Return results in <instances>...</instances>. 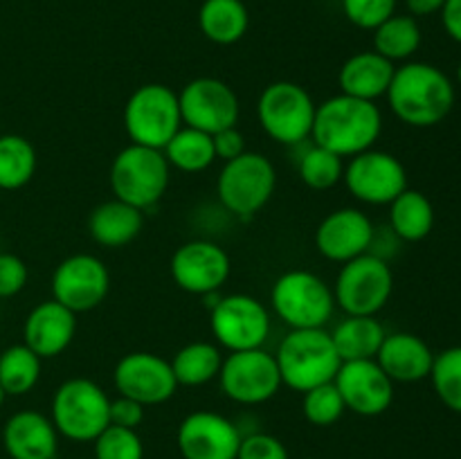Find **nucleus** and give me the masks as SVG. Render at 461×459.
<instances>
[{
  "label": "nucleus",
  "instance_id": "20",
  "mask_svg": "<svg viewBox=\"0 0 461 459\" xmlns=\"http://www.w3.org/2000/svg\"><path fill=\"white\" fill-rule=\"evenodd\" d=\"M374 223L358 207H340L320 220L315 230V248L320 255L336 264H347L369 252L374 238Z\"/></svg>",
  "mask_w": 461,
  "mask_h": 459
},
{
  "label": "nucleus",
  "instance_id": "46",
  "mask_svg": "<svg viewBox=\"0 0 461 459\" xmlns=\"http://www.w3.org/2000/svg\"><path fill=\"white\" fill-rule=\"evenodd\" d=\"M457 84L461 86V61H459V66H457Z\"/></svg>",
  "mask_w": 461,
  "mask_h": 459
},
{
  "label": "nucleus",
  "instance_id": "5",
  "mask_svg": "<svg viewBox=\"0 0 461 459\" xmlns=\"http://www.w3.org/2000/svg\"><path fill=\"white\" fill-rule=\"evenodd\" d=\"M108 410L111 396L90 378L77 376L68 378L54 390L50 418L59 436H66L75 444H86L97 439L111 426Z\"/></svg>",
  "mask_w": 461,
  "mask_h": 459
},
{
  "label": "nucleus",
  "instance_id": "41",
  "mask_svg": "<svg viewBox=\"0 0 461 459\" xmlns=\"http://www.w3.org/2000/svg\"><path fill=\"white\" fill-rule=\"evenodd\" d=\"M108 418H111V426L138 430L140 423L144 421V405L129 399V396H117V399H111Z\"/></svg>",
  "mask_w": 461,
  "mask_h": 459
},
{
  "label": "nucleus",
  "instance_id": "3",
  "mask_svg": "<svg viewBox=\"0 0 461 459\" xmlns=\"http://www.w3.org/2000/svg\"><path fill=\"white\" fill-rule=\"evenodd\" d=\"M275 360L282 385L300 394L324 382H333L342 364L331 331L327 328H288L279 342Z\"/></svg>",
  "mask_w": 461,
  "mask_h": 459
},
{
  "label": "nucleus",
  "instance_id": "29",
  "mask_svg": "<svg viewBox=\"0 0 461 459\" xmlns=\"http://www.w3.org/2000/svg\"><path fill=\"white\" fill-rule=\"evenodd\" d=\"M169 364L178 387H203L219 378L223 354H221V346L214 345V342L196 340L180 346L174 358L169 360Z\"/></svg>",
  "mask_w": 461,
  "mask_h": 459
},
{
  "label": "nucleus",
  "instance_id": "6",
  "mask_svg": "<svg viewBox=\"0 0 461 459\" xmlns=\"http://www.w3.org/2000/svg\"><path fill=\"white\" fill-rule=\"evenodd\" d=\"M171 166L162 148L129 144L111 165L113 196L147 212L162 201L169 187Z\"/></svg>",
  "mask_w": 461,
  "mask_h": 459
},
{
  "label": "nucleus",
  "instance_id": "27",
  "mask_svg": "<svg viewBox=\"0 0 461 459\" xmlns=\"http://www.w3.org/2000/svg\"><path fill=\"white\" fill-rule=\"evenodd\" d=\"M203 36L216 45H234L246 36L250 14L243 0H205L198 12Z\"/></svg>",
  "mask_w": 461,
  "mask_h": 459
},
{
  "label": "nucleus",
  "instance_id": "26",
  "mask_svg": "<svg viewBox=\"0 0 461 459\" xmlns=\"http://www.w3.org/2000/svg\"><path fill=\"white\" fill-rule=\"evenodd\" d=\"M387 331L376 315H345L331 331L342 363L351 360H376Z\"/></svg>",
  "mask_w": 461,
  "mask_h": 459
},
{
  "label": "nucleus",
  "instance_id": "8",
  "mask_svg": "<svg viewBox=\"0 0 461 459\" xmlns=\"http://www.w3.org/2000/svg\"><path fill=\"white\" fill-rule=\"evenodd\" d=\"M315 108L309 90L295 81H273L257 99V120L273 142L297 147L309 142Z\"/></svg>",
  "mask_w": 461,
  "mask_h": 459
},
{
  "label": "nucleus",
  "instance_id": "9",
  "mask_svg": "<svg viewBox=\"0 0 461 459\" xmlns=\"http://www.w3.org/2000/svg\"><path fill=\"white\" fill-rule=\"evenodd\" d=\"M183 126L178 93L165 84H144L124 104V130L131 144L165 148Z\"/></svg>",
  "mask_w": 461,
  "mask_h": 459
},
{
  "label": "nucleus",
  "instance_id": "37",
  "mask_svg": "<svg viewBox=\"0 0 461 459\" xmlns=\"http://www.w3.org/2000/svg\"><path fill=\"white\" fill-rule=\"evenodd\" d=\"M95 444V459H144V444L138 430L108 426Z\"/></svg>",
  "mask_w": 461,
  "mask_h": 459
},
{
  "label": "nucleus",
  "instance_id": "39",
  "mask_svg": "<svg viewBox=\"0 0 461 459\" xmlns=\"http://www.w3.org/2000/svg\"><path fill=\"white\" fill-rule=\"evenodd\" d=\"M237 459H291L282 439L268 432H248L241 436Z\"/></svg>",
  "mask_w": 461,
  "mask_h": 459
},
{
  "label": "nucleus",
  "instance_id": "32",
  "mask_svg": "<svg viewBox=\"0 0 461 459\" xmlns=\"http://www.w3.org/2000/svg\"><path fill=\"white\" fill-rule=\"evenodd\" d=\"M43 358L27 345L7 346L0 351V387L7 396H25L39 385Z\"/></svg>",
  "mask_w": 461,
  "mask_h": 459
},
{
  "label": "nucleus",
  "instance_id": "24",
  "mask_svg": "<svg viewBox=\"0 0 461 459\" xmlns=\"http://www.w3.org/2000/svg\"><path fill=\"white\" fill-rule=\"evenodd\" d=\"M394 70V63L381 57L376 50H363V52L351 54L338 72L340 93L365 99V102H376L387 94Z\"/></svg>",
  "mask_w": 461,
  "mask_h": 459
},
{
  "label": "nucleus",
  "instance_id": "38",
  "mask_svg": "<svg viewBox=\"0 0 461 459\" xmlns=\"http://www.w3.org/2000/svg\"><path fill=\"white\" fill-rule=\"evenodd\" d=\"M399 0H342V12L351 25L374 32L396 14Z\"/></svg>",
  "mask_w": 461,
  "mask_h": 459
},
{
  "label": "nucleus",
  "instance_id": "36",
  "mask_svg": "<svg viewBox=\"0 0 461 459\" xmlns=\"http://www.w3.org/2000/svg\"><path fill=\"white\" fill-rule=\"evenodd\" d=\"M302 412H304L306 421L318 428H329L340 421L345 417L347 408L336 382H324V385L304 392Z\"/></svg>",
  "mask_w": 461,
  "mask_h": 459
},
{
  "label": "nucleus",
  "instance_id": "42",
  "mask_svg": "<svg viewBox=\"0 0 461 459\" xmlns=\"http://www.w3.org/2000/svg\"><path fill=\"white\" fill-rule=\"evenodd\" d=\"M212 142H214L216 160L230 162L248 151L246 138H243V133L239 130V126H230V129L219 130V133L212 135Z\"/></svg>",
  "mask_w": 461,
  "mask_h": 459
},
{
  "label": "nucleus",
  "instance_id": "23",
  "mask_svg": "<svg viewBox=\"0 0 461 459\" xmlns=\"http://www.w3.org/2000/svg\"><path fill=\"white\" fill-rule=\"evenodd\" d=\"M376 363L392 382H419L430 378L435 351L417 333L394 331L383 340Z\"/></svg>",
  "mask_w": 461,
  "mask_h": 459
},
{
  "label": "nucleus",
  "instance_id": "34",
  "mask_svg": "<svg viewBox=\"0 0 461 459\" xmlns=\"http://www.w3.org/2000/svg\"><path fill=\"white\" fill-rule=\"evenodd\" d=\"M297 174L309 189L327 192V189H333L338 183H342L345 162L340 156H336L329 148L318 147L309 140V144L304 142V148L297 158Z\"/></svg>",
  "mask_w": 461,
  "mask_h": 459
},
{
  "label": "nucleus",
  "instance_id": "28",
  "mask_svg": "<svg viewBox=\"0 0 461 459\" xmlns=\"http://www.w3.org/2000/svg\"><path fill=\"white\" fill-rule=\"evenodd\" d=\"M390 228L403 243H419L435 228V205L419 189H405L390 202Z\"/></svg>",
  "mask_w": 461,
  "mask_h": 459
},
{
  "label": "nucleus",
  "instance_id": "19",
  "mask_svg": "<svg viewBox=\"0 0 461 459\" xmlns=\"http://www.w3.org/2000/svg\"><path fill=\"white\" fill-rule=\"evenodd\" d=\"M345 408L358 417H381L394 403V382L376 360L342 363L336 378Z\"/></svg>",
  "mask_w": 461,
  "mask_h": 459
},
{
  "label": "nucleus",
  "instance_id": "7",
  "mask_svg": "<svg viewBox=\"0 0 461 459\" xmlns=\"http://www.w3.org/2000/svg\"><path fill=\"white\" fill-rule=\"evenodd\" d=\"M277 187V169L257 151H246L234 160L223 162L216 178V196L221 207L237 219H252L264 210Z\"/></svg>",
  "mask_w": 461,
  "mask_h": 459
},
{
  "label": "nucleus",
  "instance_id": "4",
  "mask_svg": "<svg viewBox=\"0 0 461 459\" xmlns=\"http://www.w3.org/2000/svg\"><path fill=\"white\" fill-rule=\"evenodd\" d=\"M270 306L288 328H324L336 310V297L320 274L293 268L275 279Z\"/></svg>",
  "mask_w": 461,
  "mask_h": 459
},
{
  "label": "nucleus",
  "instance_id": "1",
  "mask_svg": "<svg viewBox=\"0 0 461 459\" xmlns=\"http://www.w3.org/2000/svg\"><path fill=\"white\" fill-rule=\"evenodd\" d=\"M387 104L403 124L430 129L453 112L455 84L441 68L426 61H405L392 76Z\"/></svg>",
  "mask_w": 461,
  "mask_h": 459
},
{
  "label": "nucleus",
  "instance_id": "11",
  "mask_svg": "<svg viewBox=\"0 0 461 459\" xmlns=\"http://www.w3.org/2000/svg\"><path fill=\"white\" fill-rule=\"evenodd\" d=\"M331 288L345 315H378L394 291V273L387 261L365 252L342 264Z\"/></svg>",
  "mask_w": 461,
  "mask_h": 459
},
{
  "label": "nucleus",
  "instance_id": "47",
  "mask_svg": "<svg viewBox=\"0 0 461 459\" xmlns=\"http://www.w3.org/2000/svg\"><path fill=\"white\" fill-rule=\"evenodd\" d=\"M304 459H315V457H304Z\"/></svg>",
  "mask_w": 461,
  "mask_h": 459
},
{
  "label": "nucleus",
  "instance_id": "30",
  "mask_svg": "<svg viewBox=\"0 0 461 459\" xmlns=\"http://www.w3.org/2000/svg\"><path fill=\"white\" fill-rule=\"evenodd\" d=\"M162 153L171 169H178L183 174H201L210 169L216 160L212 135L192 126H180V130L167 142Z\"/></svg>",
  "mask_w": 461,
  "mask_h": 459
},
{
  "label": "nucleus",
  "instance_id": "33",
  "mask_svg": "<svg viewBox=\"0 0 461 459\" xmlns=\"http://www.w3.org/2000/svg\"><path fill=\"white\" fill-rule=\"evenodd\" d=\"M36 148L27 138L16 133L0 135V189L16 192L36 174Z\"/></svg>",
  "mask_w": 461,
  "mask_h": 459
},
{
  "label": "nucleus",
  "instance_id": "13",
  "mask_svg": "<svg viewBox=\"0 0 461 459\" xmlns=\"http://www.w3.org/2000/svg\"><path fill=\"white\" fill-rule=\"evenodd\" d=\"M342 183L347 192L365 205H390L408 189V171L394 153L367 148L349 158Z\"/></svg>",
  "mask_w": 461,
  "mask_h": 459
},
{
  "label": "nucleus",
  "instance_id": "25",
  "mask_svg": "<svg viewBox=\"0 0 461 459\" xmlns=\"http://www.w3.org/2000/svg\"><path fill=\"white\" fill-rule=\"evenodd\" d=\"M144 228V212L117 198L104 201L90 212L88 232L95 243L104 248H124L138 238Z\"/></svg>",
  "mask_w": 461,
  "mask_h": 459
},
{
  "label": "nucleus",
  "instance_id": "18",
  "mask_svg": "<svg viewBox=\"0 0 461 459\" xmlns=\"http://www.w3.org/2000/svg\"><path fill=\"white\" fill-rule=\"evenodd\" d=\"M176 444L183 459H237L241 430L223 414L196 410L180 421Z\"/></svg>",
  "mask_w": 461,
  "mask_h": 459
},
{
  "label": "nucleus",
  "instance_id": "12",
  "mask_svg": "<svg viewBox=\"0 0 461 459\" xmlns=\"http://www.w3.org/2000/svg\"><path fill=\"white\" fill-rule=\"evenodd\" d=\"M221 392L230 400L239 405H261L268 403L282 390V376H279L275 354L261 346V349L232 351L225 356L219 372Z\"/></svg>",
  "mask_w": 461,
  "mask_h": 459
},
{
  "label": "nucleus",
  "instance_id": "45",
  "mask_svg": "<svg viewBox=\"0 0 461 459\" xmlns=\"http://www.w3.org/2000/svg\"><path fill=\"white\" fill-rule=\"evenodd\" d=\"M5 399H7V394H5V392H3V387H0V408H3Z\"/></svg>",
  "mask_w": 461,
  "mask_h": 459
},
{
  "label": "nucleus",
  "instance_id": "48",
  "mask_svg": "<svg viewBox=\"0 0 461 459\" xmlns=\"http://www.w3.org/2000/svg\"><path fill=\"white\" fill-rule=\"evenodd\" d=\"M93 459H95V457H93Z\"/></svg>",
  "mask_w": 461,
  "mask_h": 459
},
{
  "label": "nucleus",
  "instance_id": "43",
  "mask_svg": "<svg viewBox=\"0 0 461 459\" xmlns=\"http://www.w3.org/2000/svg\"><path fill=\"white\" fill-rule=\"evenodd\" d=\"M439 14L446 34L461 45V0H446Z\"/></svg>",
  "mask_w": 461,
  "mask_h": 459
},
{
  "label": "nucleus",
  "instance_id": "35",
  "mask_svg": "<svg viewBox=\"0 0 461 459\" xmlns=\"http://www.w3.org/2000/svg\"><path fill=\"white\" fill-rule=\"evenodd\" d=\"M430 382L437 399L448 410L461 414V345L435 354Z\"/></svg>",
  "mask_w": 461,
  "mask_h": 459
},
{
  "label": "nucleus",
  "instance_id": "10",
  "mask_svg": "<svg viewBox=\"0 0 461 459\" xmlns=\"http://www.w3.org/2000/svg\"><path fill=\"white\" fill-rule=\"evenodd\" d=\"M210 328L216 345L232 351L261 349L273 328L270 310L257 297L246 292L219 297L210 302Z\"/></svg>",
  "mask_w": 461,
  "mask_h": 459
},
{
  "label": "nucleus",
  "instance_id": "21",
  "mask_svg": "<svg viewBox=\"0 0 461 459\" xmlns=\"http://www.w3.org/2000/svg\"><path fill=\"white\" fill-rule=\"evenodd\" d=\"M75 333L77 313L57 300H45L27 313L23 322V345L30 346L43 360L57 358L72 345Z\"/></svg>",
  "mask_w": 461,
  "mask_h": 459
},
{
  "label": "nucleus",
  "instance_id": "44",
  "mask_svg": "<svg viewBox=\"0 0 461 459\" xmlns=\"http://www.w3.org/2000/svg\"><path fill=\"white\" fill-rule=\"evenodd\" d=\"M444 3L446 0H405V7H408L410 16L423 18L432 16V14H439Z\"/></svg>",
  "mask_w": 461,
  "mask_h": 459
},
{
  "label": "nucleus",
  "instance_id": "2",
  "mask_svg": "<svg viewBox=\"0 0 461 459\" xmlns=\"http://www.w3.org/2000/svg\"><path fill=\"white\" fill-rule=\"evenodd\" d=\"M381 133L383 112L378 104L340 93L318 104L311 142L345 160L374 148Z\"/></svg>",
  "mask_w": 461,
  "mask_h": 459
},
{
  "label": "nucleus",
  "instance_id": "17",
  "mask_svg": "<svg viewBox=\"0 0 461 459\" xmlns=\"http://www.w3.org/2000/svg\"><path fill=\"white\" fill-rule=\"evenodd\" d=\"M113 382L120 396L138 400L144 408L162 405L178 392L169 360L151 351H131L117 360Z\"/></svg>",
  "mask_w": 461,
  "mask_h": 459
},
{
  "label": "nucleus",
  "instance_id": "16",
  "mask_svg": "<svg viewBox=\"0 0 461 459\" xmlns=\"http://www.w3.org/2000/svg\"><path fill=\"white\" fill-rule=\"evenodd\" d=\"M169 270L176 286L192 295L207 297L212 292H219L228 282L232 261H230L225 248H221L216 241L192 238L176 248L169 261Z\"/></svg>",
  "mask_w": 461,
  "mask_h": 459
},
{
  "label": "nucleus",
  "instance_id": "22",
  "mask_svg": "<svg viewBox=\"0 0 461 459\" xmlns=\"http://www.w3.org/2000/svg\"><path fill=\"white\" fill-rule=\"evenodd\" d=\"M3 448L9 459H57L59 432L48 414L21 410L5 421Z\"/></svg>",
  "mask_w": 461,
  "mask_h": 459
},
{
  "label": "nucleus",
  "instance_id": "31",
  "mask_svg": "<svg viewBox=\"0 0 461 459\" xmlns=\"http://www.w3.org/2000/svg\"><path fill=\"white\" fill-rule=\"evenodd\" d=\"M421 27L410 14H394L374 30V50L387 61H410L421 48Z\"/></svg>",
  "mask_w": 461,
  "mask_h": 459
},
{
  "label": "nucleus",
  "instance_id": "40",
  "mask_svg": "<svg viewBox=\"0 0 461 459\" xmlns=\"http://www.w3.org/2000/svg\"><path fill=\"white\" fill-rule=\"evenodd\" d=\"M30 279V268L14 252H0V300L16 297Z\"/></svg>",
  "mask_w": 461,
  "mask_h": 459
},
{
  "label": "nucleus",
  "instance_id": "15",
  "mask_svg": "<svg viewBox=\"0 0 461 459\" xmlns=\"http://www.w3.org/2000/svg\"><path fill=\"white\" fill-rule=\"evenodd\" d=\"M52 300L72 313H88L104 304L111 291V273L99 256L77 252L66 256L52 273Z\"/></svg>",
  "mask_w": 461,
  "mask_h": 459
},
{
  "label": "nucleus",
  "instance_id": "14",
  "mask_svg": "<svg viewBox=\"0 0 461 459\" xmlns=\"http://www.w3.org/2000/svg\"><path fill=\"white\" fill-rule=\"evenodd\" d=\"M183 126L214 135L239 124L241 104L237 93L216 76H196L178 93Z\"/></svg>",
  "mask_w": 461,
  "mask_h": 459
}]
</instances>
